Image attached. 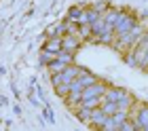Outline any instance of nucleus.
Segmentation results:
<instances>
[{
	"mask_svg": "<svg viewBox=\"0 0 148 131\" xmlns=\"http://www.w3.org/2000/svg\"><path fill=\"white\" fill-rule=\"evenodd\" d=\"M148 30V27L144 25V23H136L131 27L127 34H123V36H116L114 38V47H116L119 51H123V53H127V51H131V49H136V47L142 43V38H144V32Z\"/></svg>",
	"mask_w": 148,
	"mask_h": 131,
	"instance_id": "nucleus-1",
	"label": "nucleus"
},
{
	"mask_svg": "<svg viewBox=\"0 0 148 131\" xmlns=\"http://www.w3.org/2000/svg\"><path fill=\"white\" fill-rule=\"evenodd\" d=\"M91 34H93V38H95L97 43H106V45H112L114 38H116V34H114V25L106 21L104 15L99 17L97 21L91 23Z\"/></svg>",
	"mask_w": 148,
	"mask_h": 131,
	"instance_id": "nucleus-2",
	"label": "nucleus"
},
{
	"mask_svg": "<svg viewBox=\"0 0 148 131\" xmlns=\"http://www.w3.org/2000/svg\"><path fill=\"white\" fill-rule=\"evenodd\" d=\"M104 99L116 102V104L123 108V110H131V108H133V104H136V97H133L131 93H127L125 89H119V87H108V89H106Z\"/></svg>",
	"mask_w": 148,
	"mask_h": 131,
	"instance_id": "nucleus-3",
	"label": "nucleus"
},
{
	"mask_svg": "<svg viewBox=\"0 0 148 131\" xmlns=\"http://www.w3.org/2000/svg\"><path fill=\"white\" fill-rule=\"evenodd\" d=\"M85 70L80 66H76V64H70V66H66L62 72H57V74H51V82H53V87L55 85H59V82H70L72 85V80H76L80 74H83Z\"/></svg>",
	"mask_w": 148,
	"mask_h": 131,
	"instance_id": "nucleus-4",
	"label": "nucleus"
},
{
	"mask_svg": "<svg viewBox=\"0 0 148 131\" xmlns=\"http://www.w3.org/2000/svg\"><path fill=\"white\" fill-rule=\"evenodd\" d=\"M138 21L140 19L136 15H131V13H127V11H121V15L116 17V21H114V34H116V36H123V34H127Z\"/></svg>",
	"mask_w": 148,
	"mask_h": 131,
	"instance_id": "nucleus-5",
	"label": "nucleus"
},
{
	"mask_svg": "<svg viewBox=\"0 0 148 131\" xmlns=\"http://www.w3.org/2000/svg\"><path fill=\"white\" fill-rule=\"evenodd\" d=\"M129 119L136 123L138 129H146L148 131V104H133V108L129 110Z\"/></svg>",
	"mask_w": 148,
	"mask_h": 131,
	"instance_id": "nucleus-6",
	"label": "nucleus"
},
{
	"mask_svg": "<svg viewBox=\"0 0 148 131\" xmlns=\"http://www.w3.org/2000/svg\"><path fill=\"white\" fill-rule=\"evenodd\" d=\"M110 116L104 112L102 108H93V112H91V119L87 125H91V127H95V129H106V123H108Z\"/></svg>",
	"mask_w": 148,
	"mask_h": 131,
	"instance_id": "nucleus-7",
	"label": "nucleus"
},
{
	"mask_svg": "<svg viewBox=\"0 0 148 131\" xmlns=\"http://www.w3.org/2000/svg\"><path fill=\"white\" fill-rule=\"evenodd\" d=\"M80 45H83V40H80L76 34H66V36H62V47H64V51L76 53V51L80 49Z\"/></svg>",
	"mask_w": 148,
	"mask_h": 131,
	"instance_id": "nucleus-8",
	"label": "nucleus"
},
{
	"mask_svg": "<svg viewBox=\"0 0 148 131\" xmlns=\"http://www.w3.org/2000/svg\"><path fill=\"white\" fill-rule=\"evenodd\" d=\"M68 19L70 21H74V23H87V6H80V4H76V6H70V11H68Z\"/></svg>",
	"mask_w": 148,
	"mask_h": 131,
	"instance_id": "nucleus-9",
	"label": "nucleus"
},
{
	"mask_svg": "<svg viewBox=\"0 0 148 131\" xmlns=\"http://www.w3.org/2000/svg\"><path fill=\"white\" fill-rule=\"evenodd\" d=\"M42 47H45V49H49V51H53V53H59L64 49V47H62V36H47Z\"/></svg>",
	"mask_w": 148,
	"mask_h": 131,
	"instance_id": "nucleus-10",
	"label": "nucleus"
},
{
	"mask_svg": "<svg viewBox=\"0 0 148 131\" xmlns=\"http://www.w3.org/2000/svg\"><path fill=\"white\" fill-rule=\"evenodd\" d=\"M55 57H57V53H53V51H49V49H45V47H42V49H40V53H38V59H40V64H42V66H49Z\"/></svg>",
	"mask_w": 148,
	"mask_h": 131,
	"instance_id": "nucleus-11",
	"label": "nucleus"
},
{
	"mask_svg": "<svg viewBox=\"0 0 148 131\" xmlns=\"http://www.w3.org/2000/svg\"><path fill=\"white\" fill-rule=\"evenodd\" d=\"M66 66H70V64H66V61H62V59H57V57H55L47 68H49V72H51V74H57V72H62Z\"/></svg>",
	"mask_w": 148,
	"mask_h": 131,
	"instance_id": "nucleus-12",
	"label": "nucleus"
},
{
	"mask_svg": "<svg viewBox=\"0 0 148 131\" xmlns=\"http://www.w3.org/2000/svg\"><path fill=\"white\" fill-rule=\"evenodd\" d=\"M53 89H55V93L59 95V97H64V99L70 95V82H59V85H55Z\"/></svg>",
	"mask_w": 148,
	"mask_h": 131,
	"instance_id": "nucleus-13",
	"label": "nucleus"
},
{
	"mask_svg": "<svg viewBox=\"0 0 148 131\" xmlns=\"http://www.w3.org/2000/svg\"><path fill=\"white\" fill-rule=\"evenodd\" d=\"M102 102H104V97H89V99H80V104L87 108H99Z\"/></svg>",
	"mask_w": 148,
	"mask_h": 131,
	"instance_id": "nucleus-14",
	"label": "nucleus"
},
{
	"mask_svg": "<svg viewBox=\"0 0 148 131\" xmlns=\"http://www.w3.org/2000/svg\"><path fill=\"white\" fill-rule=\"evenodd\" d=\"M119 15H121V9H108V11L104 13L106 21H108V23H112V25H114V21H116V17H119Z\"/></svg>",
	"mask_w": 148,
	"mask_h": 131,
	"instance_id": "nucleus-15",
	"label": "nucleus"
},
{
	"mask_svg": "<svg viewBox=\"0 0 148 131\" xmlns=\"http://www.w3.org/2000/svg\"><path fill=\"white\" fill-rule=\"evenodd\" d=\"M91 6H93L95 11H99V13H106V11L110 9V6H108V2H95V4H91Z\"/></svg>",
	"mask_w": 148,
	"mask_h": 131,
	"instance_id": "nucleus-16",
	"label": "nucleus"
},
{
	"mask_svg": "<svg viewBox=\"0 0 148 131\" xmlns=\"http://www.w3.org/2000/svg\"><path fill=\"white\" fill-rule=\"evenodd\" d=\"M45 116H47V121H49V123L55 121V116H53V110H51V108H45Z\"/></svg>",
	"mask_w": 148,
	"mask_h": 131,
	"instance_id": "nucleus-17",
	"label": "nucleus"
}]
</instances>
